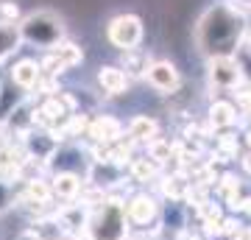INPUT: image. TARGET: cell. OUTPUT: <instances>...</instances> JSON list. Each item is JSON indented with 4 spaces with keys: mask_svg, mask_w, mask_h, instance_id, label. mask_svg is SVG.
<instances>
[{
    "mask_svg": "<svg viewBox=\"0 0 251 240\" xmlns=\"http://www.w3.org/2000/svg\"><path fill=\"white\" fill-rule=\"evenodd\" d=\"M240 17H237V9L232 6H221V9L206 11L204 20L198 23L196 39L201 53H206L209 59H218V56H232L234 45L240 42Z\"/></svg>",
    "mask_w": 251,
    "mask_h": 240,
    "instance_id": "cell-1",
    "label": "cell"
},
{
    "mask_svg": "<svg viewBox=\"0 0 251 240\" xmlns=\"http://www.w3.org/2000/svg\"><path fill=\"white\" fill-rule=\"evenodd\" d=\"M128 238V218L126 204L117 198H109L90 213L87 223V240H126Z\"/></svg>",
    "mask_w": 251,
    "mask_h": 240,
    "instance_id": "cell-2",
    "label": "cell"
},
{
    "mask_svg": "<svg viewBox=\"0 0 251 240\" xmlns=\"http://www.w3.org/2000/svg\"><path fill=\"white\" fill-rule=\"evenodd\" d=\"M20 34H23V42L50 51L64 39V20L56 11H48V9L31 11L20 23Z\"/></svg>",
    "mask_w": 251,
    "mask_h": 240,
    "instance_id": "cell-3",
    "label": "cell"
},
{
    "mask_svg": "<svg viewBox=\"0 0 251 240\" xmlns=\"http://www.w3.org/2000/svg\"><path fill=\"white\" fill-rule=\"evenodd\" d=\"M143 34H145L143 20L137 14H117L106 26V39L123 53L126 51H137V45L143 42Z\"/></svg>",
    "mask_w": 251,
    "mask_h": 240,
    "instance_id": "cell-4",
    "label": "cell"
},
{
    "mask_svg": "<svg viewBox=\"0 0 251 240\" xmlns=\"http://www.w3.org/2000/svg\"><path fill=\"white\" fill-rule=\"evenodd\" d=\"M84 62V51H81L75 42H59L56 48H50L45 56H42V62H39V67H42V76H53V79H59L62 73L73 70L75 64Z\"/></svg>",
    "mask_w": 251,
    "mask_h": 240,
    "instance_id": "cell-5",
    "label": "cell"
},
{
    "mask_svg": "<svg viewBox=\"0 0 251 240\" xmlns=\"http://www.w3.org/2000/svg\"><path fill=\"white\" fill-rule=\"evenodd\" d=\"M145 81H148L156 92L171 95V92L179 89L181 76H179V70H176V64L173 62H151L148 64V70H145Z\"/></svg>",
    "mask_w": 251,
    "mask_h": 240,
    "instance_id": "cell-6",
    "label": "cell"
},
{
    "mask_svg": "<svg viewBox=\"0 0 251 240\" xmlns=\"http://www.w3.org/2000/svg\"><path fill=\"white\" fill-rule=\"evenodd\" d=\"M50 190H53V198H59L64 204H73L81 196V190H84L81 173H75V170H59V173H53Z\"/></svg>",
    "mask_w": 251,
    "mask_h": 240,
    "instance_id": "cell-7",
    "label": "cell"
},
{
    "mask_svg": "<svg viewBox=\"0 0 251 240\" xmlns=\"http://www.w3.org/2000/svg\"><path fill=\"white\" fill-rule=\"evenodd\" d=\"M159 213V204H156V198L148 196V193H137V196L128 198V204H126V218L128 223H134V226H145V223H151Z\"/></svg>",
    "mask_w": 251,
    "mask_h": 240,
    "instance_id": "cell-8",
    "label": "cell"
},
{
    "mask_svg": "<svg viewBox=\"0 0 251 240\" xmlns=\"http://www.w3.org/2000/svg\"><path fill=\"white\" fill-rule=\"evenodd\" d=\"M209 81L221 89H232L240 81V64L232 56H218L209 62Z\"/></svg>",
    "mask_w": 251,
    "mask_h": 240,
    "instance_id": "cell-9",
    "label": "cell"
},
{
    "mask_svg": "<svg viewBox=\"0 0 251 240\" xmlns=\"http://www.w3.org/2000/svg\"><path fill=\"white\" fill-rule=\"evenodd\" d=\"M87 134L92 137L95 145H112V142H117L123 137V126H120V120H115V117L100 115V117H95V120H90Z\"/></svg>",
    "mask_w": 251,
    "mask_h": 240,
    "instance_id": "cell-10",
    "label": "cell"
},
{
    "mask_svg": "<svg viewBox=\"0 0 251 240\" xmlns=\"http://www.w3.org/2000/svg\"><path fill=\"white\" fill-rule=\"evenodd\" d=\"M39 79H42V67H39V62L36 59H20L14 67H11L9 73V81L14 84L17 89H34L36 84H39Z\"/></svg>",
    "mask_w": 251,
    "mask_h": 240,
    "instance_id": "cell-11",
    "label": "cell"
},
{
    "mask_svg": "<svg viewBox=\"0 0 251 240\" xmlns=\"http://www.w3.org/2000/svg\"><path fill=\"white\" fill-rule=\"evenodd\" d=\"M98 84L106 95H123L128 89V76H126L123 67H115V64H103L98 70Z\"/></svg>",
    "mask_w": 251,
    "mask_h": 240,
    "instance_id": "cell-12",
    "label": "cell"
},
{
    "mask_svg": "<svg viewBox=\"0 0 251 240\" xmlns=\"http://www.w3.org/2000/svg\"><path fill=\"white\" fill-rule=\"evenodd\" d=\"M20 45H23L20 23H0V62L9 59L11 53H17Z\"/></svg>",
    "mask_w": 251,
    "mask_h": 240,
    "instance_id": "cell-13",
    "label": "cell"
},
{
    "mask_svg": "<svg viewBox=\"0 0 251 240\" xmlns=\"http://www.w3.org/2000/svg\"><path fill=\"white\" fill-rule=\"evenodd\" d=\"M156 134H159V123L148 115H137L128 123V137L134 142H151V140H156Z\"/></svg>",
    "mask_w": 251,
    "mask_h": 240,
    "instance_id": "cell-14",
    "label": "cell"
},
{
    "mask_svg": "<svg viewBox=\"0 0 251 240\" xmlns=\"http://www.w3.org/2000/svg\"><path fill=\"white\" fill-rule=\"evenodd\" d=\"M234 107L229 104V101H215L212 107H209V120H212V126L215 129H226V126L234 123Z\"/></svg>",
    "mask_w": 251,
    "mask_h": 240,
    "instance_id": "cell-15",
    "label": "cell"
},
{
    "mask_svg": "<svg viewBox=\"0 0 251 240\" xmlns=\"http://www.w3.org/2000/svg\"><path fill=\"white\" fill-rule=\"evenodd\" d=\"M20 198V185L17 182H9V179H0V215H6L9 210L17 207Z\"/></svg>",
    "mask_w": 251,
    "mask_h": 240,
    "instance_id": "cell-16",
    "label": "cell"
},
{
    "mask_svg": "<svg viewBox=\"0 0 251 240\" xmlns=\"http://www.w3.org/2000/svg\"><path fill=\"white\" fill-rule=\"evenodd\" d=\"M123 70H126V76H128V73H143V76H145L148 62H145L137 51H126V53H123Z\"/></svg>",
    "mask_w": 251,
    "mask_h": 240,
    "instance_id": "cell-17",
    "label": "cell"
},
{
    "mask_svg": "<svg viewBox=\"0 0 251 240\" xmlns=\"http://www.w3.org/2000/svg\"><path fill=\"white\" fill-rule=\"evenodd\" d=\"M153 173H156V165H153L151 157H148V160H134L131 162V176H134L137 182H148Z\"/></svg>",
    "mask_w": 251,
    "mask_h": 240,
    "instance_id": "cell-18",
    "label": "cell"
},
{
    "mask_svg": "<svg viewBox=\"0 0 251 240\" xmlns=\"http://www.w3.org/2000/svg\"><path fill=\"white\" fill-rule=\"evenodd\" d=\"M171 151H173V148H171V142H162L159 137L148 142V157H151L153 162H165L168 157H171Z\"/></svg>",
    "mask_w": 251,
    "mask_h": 240,
    "instance_id": "cell-19",
    "label": "cell"
},
{
    "mask_svg": "<svg viewBox=\"0 0 251 240\" xmlns=\"http://www.w3.org/2000/svg\"><path fill=\"white\" fill-rule=\"evenodd\" d=\"M17 6L11 3V0H6V3H0V23H14L17 20Z\"/></svg>",
    "mask_w": 251,
    "mask_h": 240,
    "instance_id": "cell-20",
    "label": "cell"
},
{
    "mask_svg": "<svg viewBox=\"0 0 251 240\" xmlns=\"http://www.w3.org/2000/svg\"><path fill=\"white\" fill-rule=\"evenodd\" d=\"M246 168H249V170H251V157H249V160H246Z\"/></svg>",
    "mask_w": 251,
    "mask_h": 240,
    "instance_id": "cell-21",
    "label": "cell"
},
{
    "mask_svg": "<svg viewBox=\"0 0 251 240\" xmlns=\"http://www.w3.org/2000/svg\"><path fill=\"white\" fill-rule=\"evenodd\" d=\"M249 48H251V31H249Z\"/></svg>",
    "mask_w": 251,
    "mask_h": 240,
    "instance_id": "cell-22",
    "label": "cell"
},
{
    "mask_svg": "<svg viewBox=\"0 0 251 240\" xmlns=\"http://www.w3.org/2000/svg\"><path fill=\"white\" fill-rule=\"evenodd\" d=\"M53 240H70V238H53Z\"/></svg>",
    "mask_w": 251,
    "mask_h": 240,
    "instance_id": "cell-23",
    "label": "cell"
},
{
    "mask_svg": "<svg viewBox=\"0 0 251 240\" xmlns=\"http://www.w3.org/2000/svg\"><path fill=\"white\" fill-rule=\"evenodd\" d=\"M249 145H251V134H249Z\"/></svg>",
    "mask_w": 251,
    "mask_h": 240,
    "instance_id": "cell-24",
    "label": "cell"
}]
</instances>
